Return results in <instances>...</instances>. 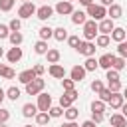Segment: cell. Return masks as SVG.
I'll use <instances>...</instances> for the list:
<instances>
[{"label": "cell", "mask_w": 127, "mask_h": 127, "mask_svg": "<svg viewBox=\"0 0 127 127\" xmlns=\"http://www.w3.org/2000/svg\"><path fill=\"white\" fill-rule=\"evenodd\" d=\"M85 14L91 16V20H95V22L99 20V22H101V20L107 16V10H105L101 4H89V6L85 8Z\"/></svg>", "instance_id": "1"}, {"label": "cell", "mask_w": 127, "mask_h": 127, "mask_svg": "<svg viewBox=\"0 0 127 127\" xmlns=\"http://www.w3.org/2000/svg\"><path fill=\"white\" fill-rule=\"evenodd\" d=\"M97 22L95 20H87L85 24H83V38H85V42H91V40H95L97 38Z\"/></svg>", "instance_id": "2"}, {"label": "cell", "mask_w": 127, "mask_h": 127, "mask_svg": "<svg viewBox=\"0 0 127 127\" xmlns=\"http://www.w3.org/2000/svg\"><path fill=\"white\" fill-rule=\"evenodd\" d=\"M44 87H46V81H44L42 77H36L34 81H30V83L26 85V93H28V95H38V93L44 91Z\"/></svg>", "instance_id": "3"}, {"label": "cell", "mask_w": 127, "mask_h": 127, "mask_svg": "<svg viewBox=\"0 0 127 127\" xmlns=\"http://www.w3.org/2000/svg\"><path fill=\"white\" fill-rule=\"evenodd\" d=\"M75 50H77L81 56H85V58H93L97 48H95V44H93V42H85V40H83V42H79V46H77Z\"/></svg>", "instance_id": "4"}, {"label": "cell", "mask_w": 127, "mask_h": 127, "mask_svg": "<svg viewBox=\"0 0 127 127\" xmlns=\"http://www.w3.org/2000/svg\"><path fill=\"white\" fill-rule=\"evenodd\" d=\"M36 107H38V111H50V107H52V95L50 93H38V103H36Z\"/></svg>", "instance_id": "5"}, {"label": "cell", "mask_w": 127, "mask_h": 127, "mask_svg": "<svg viewBox=\"0 0 127 127\" xmlns=\"http://www.w3.org/2000/svg\"><path fill=\"white\" fill-rule=\"evenodd\" d=\"M36 6L32 4V2H24L20 8H18V16H20V20H24V18H32L34 14H36Z\"/></svg>", "instance_id": "6"}, {"label": "cell", "mask_w": 127, "mask_h": 127, "mask_svg": "<svg viewBox=\"0 0 127 127\" xmlns=\"http://www.w3.org/2000/svg\"><path fill=\"white\" fill-rule=\"evenodd\" d=\"M54 12H58L60 16H67V14H71V12H73V4H71V2H67V0H62V2H58V4H56Z\"/></svg>", "instance_id": "7"}, {"label": "cell", "mask_w": 127, "mask_h": 127, "mask_svg": "<svg viewBox=\"0 0 127 127\" xmlns=\"http://www.w3.org/2000/svg\"><path fill=\"white\" fill-rule=\"evenodd\" d=\"M6 60H8L10 64H18V62L22 60V48H20V46H12V48L8 50V54H6Z\"/></svg>", "instance_id": "8"}, {"label": "cell", "mask_w": 127, "mask_h": 127, "mask_svg": "<svg viewBox=\"0 0 127 127\" xmlns=\"http://www.w3.org/2000/svg\"><path fill=\"white\" fill-rule=\"evenodd\" d=\"M52 14H54V8L48 4H42L36 10V18H40V20H48V18H52Z\"/></svg>", "instance_id": "9"}, {"label": "cell", "mask_w": 127, "mask_h": 127, "mask_svg": "<svg viewBox=\"0 0 127 127\" xmlns=\"http://www.w3.org/2000/svg\"><path fill=\"white\" fill-rule=\"evenodd\" d=\"M113 28H115V26H113V20H109V18H103V20L97 24V30H99L101 34H105V36H109V34L113 32Z\"/></svg>", "instance_id": "10"}, {"label": "cell", "mask_w": 127, "mask_h": 127, "mask_svg": "<svg viewBox=\"0 0 127 127\" xmlns=\"http://www.w3.org/2000/svg\"><path fill=\"white\" fill-rule=\"evenodd\" d=\"M85 73H87V71L83 69V65H73L71 71H69V79H73V81L77 83V81H81V79L85 77Z\"/></svg>", "instance_id": "11"}, {"label": "cell", "mask_w": 127, "mask_h": 127, "mask_svg": "<svg viewBox=\"0 0 127 127\" xmlns=\"http://www.w3.org/2000/svg\"><path fill=\"white\" fill-rule=\"evenodd\" d=\"M48 71H50V75L56 77V79H64V77H65V69H64V65H60V64H52Z\"/></svg>", "instance_id": "12"}, {"label": "cell", "mask_w": 127, "mask_h": 127, "mask_svg": "<svg viewBox=\"0 0 127 127\" xmlns=\"http://www.w3.org/2000/svg\"><path fill=\"white\" fill-rule=\"evenodd\" d=\"M107 16H109V20H117V18L123 16V8H121L119 4H111V6L107 8Z\"/></svg>", "instance_id": "13"}, {"label": "cell", "mask_w": 127, "mask_h": 127, "mask_svg": "<svg viewBox=\"0 0 127 127\" xmlns=\"http://www.w3.org/2000/svg\"><path fill=\"white\" fill-rule=\"evenodd\" d=\"M36 79V73H34V69H24L20 75H18V81L20 83H24V85H28L30 81H34Z\"/></svg>", "instance_id": "14"}, {"label": "cell", "mask_w": 127, "mask_h": 127, "mask_svg": "<svg viewBox=\"0 0 127 127\" xmlns=\"http://www.w3.org/2000/svg\"><path fill=\"white\" fill-rule=\"evenodd\" d=\"M85 16H87L85 12H81V10H73V12H71V22H73L75 26H79V24L83 26V24L87 22V18H85Z\"/></svg>", "instance_id": "15"}, {"label": "cell", "mask_w": 127, "mask_h": 127, "mask_svg": "<svg viewBox=\"0 0 127 127\" xmlns=\"http://www.w3.org/2000/svg\"><path fill=\"white\" fill-rule=\"evenodd\" d=\"M107 103L111 105V109H121V105L125 103V99H123L121 93H111V99H109Z\"/></svg>", "instance_id": "16"}, {"label": "cell", "mask_w": 127, "mask_h": 127, "mask_svg": "<svg viewBox=\"0 0 127 127\" xmlns=\"http://www.w3.org/2000/svg\"><path fill=\"white\" fill-rule=\"evenodd\" d=\"M125 30L123 28H113V32L109 34V38L113 40V42H117V44H121V42H125Z\"/></svg>", "instance_id": "17"}, {"label": "cell", "mask_w": 127, "mask_h": 127, "mask_svg": "<svg viewBox=\"0 0 127 127\" xmlns=\"http://www.w3.org/2000/svg\"><path fill=\"white\" fill-rule=\"evenodd\" d=\"M109 121H111V127H127V119L121 113H113Z\"/></svg>", "instance_id": "18"}, {"label": "cell", "mask_w": 127, "mask_h": 127, "mask_svg": "<svg viewBox=\"0 0 127 127\" xmlns=\"http://www.w3.org/2000/svg\"><path fill=\"white\" fill-rule=\"evenodd\" d=\"M111 62H113V54H103V56L97 60L99 67H103V69H109V67H111Z\"/></svg>", "instance_id": "19"}, {"label": "cell", "mask_w": 127, "mask_h": 127, "mask_svg": "<svg viewBox=\"0 0 127 127\" xmlns=\"http://www.w3.org/2000/svg\"><path fill=\"white\" fill-rule=\"evenodd\" d=\"M22 115H24V117H36V115H38V107H36L34 103H26V105L22 107Z\"/></svg>", "instance_id": "20"}, {"label": "cell", "mask_w": 127, "mask_h": 127, "mask_svg": "<svg viewBox=\"0 0 127 127\" xmlns=\"http://www.w3.org/2000/svg\"><path fill=\"white\" fill-rule=\"evenodd\" d=\"M46 58H48V64H58V62H60V58H62V54H60L56 48H50V50H48V54H46Z\"/></svg>", "instance_id": "21"}, {"label": "cell", "mask_w": 127, "mask_h": 127, "mask_svg": "<svg viewBox=\"0 0 127 127\" xmlns=\"http://www.w3.org/2000/svg\"><path fill=\"white\" fill-rule=\"evenodd\" d=\"M38 34H40V40H44V42H48L50 38H54V30L50 26H42Z\"/></svg>", "instance_id": "22"}, {"label": "cell", "mask_w": 127, "mask_h": 127, "mask_svg": "<svg viewBox=\"0 0 127 127\" xmlns=\"http://www.w3.org/2000/svg\"><path fill=\"white\" fill-rule=\"evenodd\" d=\"M48 50H50V48H48V42H44V40H40V42H36V44H34V52H36V54H40V56H46V54H48Z\"/></svg>", "instance_id": "23"}, {"label": "cell", "mask_w": 127, "mask_h": 127, "mask_svg": "<svg viewBox=\"0 0 127 127\" xmlns=\"http://www.w3.org/2000/svg\"><path fill=\"white\" fill-rule=\"evenodd\" d=\"M109 44H111V38L105 36V34H99V36L95 38V46H97V48H107Z\"/></svg>", "instance_id": "24"}, {"label": "cell", "mask_w": 127, "mask_h": 127, "mask_svg": "<svg viewBox=\"0 0 127 127\" xmlns=\"http://www.w3.org/2000/svg\"><path fill=\"white\" fill-rule=\"evenodd\" d=\"M125 65H127V64H125V60H123V58H119V56H113V62H111V69H115V71H121Z\"/></svg>", "instance_id": "25"}, {"label": "cell", "mask_w": 127, "mask_h": 127, "mask_svg": "<svg viewBox=\"0 0 127 127\" xmlns=\"http://www.w3.org/2000/svg\"><path fill=\"white\" fill-rule=\"evenodd\" d=\"M97 67H99V64H97L95 58H87V60L83 62V69H85V71H95Z\"/></svg>", "instance_id": "26"}, {"label": "cell", "mask_w": 127, "mask_h": 127, "mask_svg": "<svg viewBox=\"0 0 127 127\" xmlns=\"http://www.w3.org/2000/svg\"><path fill=\"white\" fill-rule=\"evenodd\" d=\"M54 38H56L58 42H64V40H67V30H65L64 26L56 28V30H54Z\"/></svg>", "instance_id": "27"}, {"label": "cell", "mask_w": 127, "mask_h": 127, "mask_svg": "<svg viewBox=\"0 0 127 127\" xmlns=\"http://www.w3.org/2000/svg\"><path fill=\"white\" fill-rule=\"evenodd\" d=\"M8 40L12 42V46H20V44L24 42V36H22V32H10Z\"/></svg>", "instance_id": "28"}, {"label": "cell", "mask_w": 127, "mask_h": 127, "mask_svg": "<svg viewBox=\"0 0 127 127\" xmlns=\"http://www.w3.org/2000/svg\"><path fill=\"white\" fill-rule=\"evenodd\" d=\"M64 115H65V119H67V121H75V119H77V115H79V109H75V107L71 105V107H67V109L64 111Z\"/></svg>", "instance_id": "29"}, {"label": "cell", "mask_w": 127, "mask_h": 127, "mask_svg": "<svg viewBox=\"0 0 127 127\" xmlns=\"http://www.w3.org/2000/svg\"><path fill=\"white\" fill-rule=\"evenodd\" d=\"M48 121H50V113H46V111H38V115H36V123H38L40 127H44V125H48Z\"/></svg>", "instance_id": "30"}, {"label": "cell", "mask_w": 127, "mask_h": 127, "mask_svg": "<svg viewBox=\"0 0 127 127\" xmlns=\"http://www.w3.org/2000/svg\"><path fill=\"white\" fill-rule=\"evenodd\" d=\"M16 75V71L12 69V67H8V65H0V77H4V79H12Z\"/></svg>", "instance_id": "31"}, {"label": "cell", "mask_w": 127, "mask_h": 127, "mask_svg": "<svg viewBox=\"0 0 127 127\" xmlns=\"http://www.w3.org/2000/svg\"><path fill=\"white\" fill-rule=\"evenodd\" d=\"M71 103H73V99L64 91V95L60 97V107H62V109H67V107H71Z\"/></svg>", "instance_id": "32"}, {"label": "cell", "mask_w": 127, "mask_h": 127, "mask_svg": "<svg viewBox=\"0 0 127 127\" xmlns=\"http://www.w3.org/2000/svg\"><path fill=\"white\" fill-rule=\"evenodd\" d=\"M6 97H8V99H12V101H16V99L20 97V89H18V87H14V85H12V87H8V89H6Z\"/></svg>", "instance_id": "33"}, {"label": "cell", "mask_w": 127, "mask_h": 127, "mask_svg": "<svg viewBox=\"0 0 127 127\" xmlns=\"http://www.w3.org/2000/svg\"><path fill=\"white\" fill-rule=\"evenodd\" d=\"M103 111H105V103L99 101V99H95L91 103V113H103Z\"/></svg>", "instance_id": "34"}, {"label": "cell", "mask_w": 127, "mask_h": 127, "mask_svg": "<svg viewBox=\"0 0 127 127\" xmlns=\"http://www.w3.org/2000/svg\"><path fill=\"white\" fill-rule=\"evenodd\" d=\"M8 28H10V32H20V28H22V20H20V18H14V20H10Z\"/></svg>", "instance_id": "35"}, {"label": "cell", "mask_w": 127, "mask_h": 127, "mask_svg": "<svg viewBox=\"0 0 127 127\" xmlns=\"http://www.w3.org/2000/svg\"><path fill=\"white\" fill-rule=\"evenodd\" d=\"M107 89L111 91V93H119L121 91V81L117 79V81H107Z\"/></svg>", "instance_id": "36"}, {"label": "cell", "mask_w": 127, "mask_h": 127, "mask_svg": "<svg viewBox=\"0 0 127 127\" xmlns=\"http://www.w3.org/2000/svg\"><path fill=\"white\" fill-rule=\"evenodd\" d=\"M14 2L16 0H0V10L2 12H10L14 8Z\"/></svg>", "instance_id": "37"}, {"label": "cell", "mask_w": 127, "mask_h": 127, "mask_svg": "<svg viewBox=\"0 0 127 127\" xmlns=\"http://www.w3.org/2000/svg\"><path fill=\"white\" fill-rule=\"evenodd\" d=\"M97 95H99V101H103V103H107V101L111 99V91H109L107 87H103V89H101Z\"/></svg>", "instance_id": "38"}, {"label": "cell", "mask_w": 127, "mask_h": 127, "mask_svg": "<svg viewBox=\"0 0 127 127\" xmlns=\"http://www.w3.org/2000/svg\"><path fill=\"white\" fill-rule=\"evenodd\" d=\"M48 113H50V117H62V115H64V109H62L60 105H52Z\"/></svg>", "instance_id": "39"}, {"label": "cell", "mask_w": 127, "mask_h": 127, "mask_svg": "<svg viewBox=\"0 0 127 127\" xmlns=\"http://www.w3.org/2000/svg\"><path fill=\"white\" fill-rule=\"evenodd\" d=\"M117 56L123 58V60H127V42H121L117 46Z\"/></svg>", "instance_id": "40"}, {"label": "cell", "mask_w": 127, "mask_h": 127, "mask_svg": "<svg viewBox=\"0 0 127 127\" xmlns=\"http://www.w3.org/2000/svg\"><path fill=\"white\" fill-rule=\"evenodd\" d=\"M105 79H107V81H117V79H119V71H115V69H111V67H109V69H107Z\"/></svg>", "instance_id": "41"}, {"label": "cell", "mask_w": 127, "mask_h": 127, "mask_svg": "<svg viewBox=\"0 0 127 127\" xmlns=\"http://www.w3.org/2000/svg\"><path fill=\"white\" fill-rule=\"evenodd\" d=\"M62 85H64V91L75 89V81H73V79H62Z\"/></svg>", "instance_id": "42"}, {"label": "cell", "mask_w": 127, "mask_h": 127, "mask_svg": "<svg viewBox=\"0 0 127 127\" xmlns=\"http://www.w3.org/2000/svg\"><path fill=\"white\" fill-rule=\"evenodd\" d=\"M101 89H103V81H99V79L91 81V91H93V93H99Z\"/></svg>", "instance_id": "43"}, {"label": "cell", "mask_w": 127, "mask_h": 127, "mask_svg": "<svg viewBox=\"0 0 127 127\" xmlns=\"http://www.w3.org/2000/svg\"><path fill=\"white\" fill-rule=\"evenodd\" d=\"M79 42H81V40H79V36H67V44H69L71 48H77V46H79Z\"/></svg>", "instance_id": "44"}, {"label": "cell", "mask_w": 127, "mask_h": 127, "mask_svg": "<svg viewBox=\"0 0 127 127\" xmlns=\"http://www.w3.org/2000/svg\"><path fill=\"white\" fill-rule=\"evenodd\" d=\"M10 36V28L6 26V24H0V40H4V38H8Z\"/></svg>", "instance_id": "45"}, {"label": "cell", "mask_w": 127, "mask_h": 127, "mask_svg": "<svg viewBox=\"0 0 127 127\" xmlns=\"http://www.w3.org/2000/svg\"><path fill=\"white\" fill-rule=\"evenodd\" d=\"M32 69H34V73H36V77H42V73L46 71V67H44L42 64H36V65H34Z\"/></svg>", "instance_id": "46"}, {"label": "cell", "mask_w": 127, "mask_h": 127, "mask_svg": "<svg viewBox=\"0 0 127 127\" xmlns=\"http://www.w3.org/2000/svg\"><path fill=\"white\" fill-rule=\"evenodd\" d=\"M10 119V111L8 109H0V123H6Z\"/></svg>", "instance_id": "47"}, {"label": "cell", "mask_w": 127, "mask_h": 127, "mask_svg": "<svg viewBox=\"0 0 127 127\" xmlns=\"http://www.w3.org/2000/svg\"><path fill=\"white\" fill-rule=\"evenodd\" d=\"M91 121L93 123H101L103 121V113H91Z\"/></svg>", "instance_id": "48"}, {"label": "cell", "mask_w": 127, "mask_h": 127, "mask_svg": "<svg viewBox=\"0 0 127 127\" xmlns=\"http://www.w3.org/2000/svg\"><path fill=\"white\" fill-rule=\"evenodd\" d=\"M79 127H97V123H93L91 119H87V121H83V123H81Z\"/></svg>", "instance_id": "49"}, {"label": "cell", "mask_w": 127, "mask_h": 127, "mask_svg": "<svg viewBox=\"0 0 127 127\" xmlns=\"http://www.w3.org/2000/svg\"><path fill=\"white\" fill-rule=\"evenodd\" d=\"M62 127H79V125H77L75 121H65V123H64Z\"/></svg>", "instance_id": "50"}, {"label": "cell", "mask_w": 127, "mask_h": 127, "mask_svg": "<svg viewBox=\"0 0 127 127\" xmlns=\"http://www.w3.org/2000/svg\"><path fill=\"white\" fill-rule=\"evenodd\" d=\"M111 4H115V2H113V0H101V6H103V8H105V6L109 8Z\"/></svg>", "instance_id": "51"}, {"label": "cell", "mask_w": 127, "mask_h": 127, "mask_svg": "<svg viewBox=\"0 0 127 127\" xmlns=\"http://www.w3.org/2000/svg\"><path fill=\"white\" fill-rule=\"evenodd\" d=\"M121 115L127 119V103H123V105H121Z\"/></svg>", "instance_id": "52"}, {"label": "cell", "mask_w": 127, "mask_h": 127, "mask_svg": "<svg viewBox=\"0 0 127 127\" xmlns=\"http://www.w3.org/2000/svg\"><path fill=\"white\" fill-rule=\"evenodd\" d=\"M79 4H81V6H85V8H87V6H89V4H93V0H79Z\"/></svg>", "instance_id": "53"}, {"label": "cell", "mask_w": 127, "mask_h": 127, "mask_svg": "<svg viewBox=\"0 0 127 127\" xmlns=\"http://www.w3.org/2000/svg\"><path fill=\"white\" fill-rule=\"evenodd\" d=\"M4 97H6V91L0 87V105H2V101H4Z\"/></svg>", "instance_id": "54"}, {"label": "cell", "mask_w": 127, "mask_h": 127, "mask_svg": "<svg viewBox=\"0 0 127 127\" xmlns=\"http://www.w3.org/2000/svg\"><path fill=\"white\" fill-rule=\"evenodd\" d=\"M121 95H123V99H127V87L123 89V93H121Z\"/></svg>", "instance_id": "55"}, {"label": "cell", "mask_w": 127, "mask_h": 127, "mask_svg": "<svg viewBox=\"0 0 127 127\" xmlns=\"http://www.w3.org/2000/svg\"><path fill=\"white\" fill-rule=\"evenodd\" d=\"M2 56H4V50H2V48H0V58H2Z\"/></svg>", "instance_id": "56"}, {"label": "cell", "mask_w": 127, "mask_h": 127, "mask_svg": "<svg viewBox=\"0 0 127 127\" xmlns=\"http://www.w3.org/2000/svg\"><path fill=\"white\" fill-rule=\"evenodd\" d=\"M20 2H22V4H24V2H30V0H20Z\"/></svg>", "instance_id": "57"}, {"label": "cell", "mask_w": 127, "mask_h": 127, "mask_svg": "<svg viewBox=\"0 0 127 127\" xmlns=\"http://www.w3.org/2000/svg\"><path fill=\"white\" fill-rule=\"evenodd\" d=\"M0 127H6V123H0Z\"/></svg>", "instance_id": "58"}, {"label": "cell", "mask_w": 127, "mask_h": 127, "mask_svg": "<svg viewBox=\"0 0 127 127\" xmlns=\"http://www.w3.org/2000/svg\"><path fill=\"white\" fill-rule=\"evenodd\" d=\"M24 127H32V125H24Z\"/></svg>", "instance_id": "59"}, {"label": "cell", "mask_w": 127, "mask_h": 127, "mask_svg": "<svg viewBox=\"0 0 127 127\" xmlns=\"http://www.w3.org/2000/svg\"><path fill=\"white\" fill-rule=\"evenodd\" d=\"M67 2H73V0H67Z\"/></svg>", "instance_id": "60"}, {"label": "cell", "mask_w": 127, "mask_h": 127, "mask_svg": "<svg viewBox=\"0 0 127 127\" xmlns=\"http://www.w3.org/2000/svg\"><path fill=\"white\" fill-rule=\"evenodd\" d=\"M44 127H48V125H44Z\"/></svg>", "instance_id": "61"}, {"label": "cell", "mask_w": 127, "mask_h": 127, "mask_svg": "<svg viewBox=\"0 0 127 127\" xmlns=\"http://www.w3.org/2000/svg\"><path fill=\"white\" fill-rule=\"evenodd\" d=\"M42 2H46V0H42Z\"/></svg>", "instance_id": "62"}]
</instances>
